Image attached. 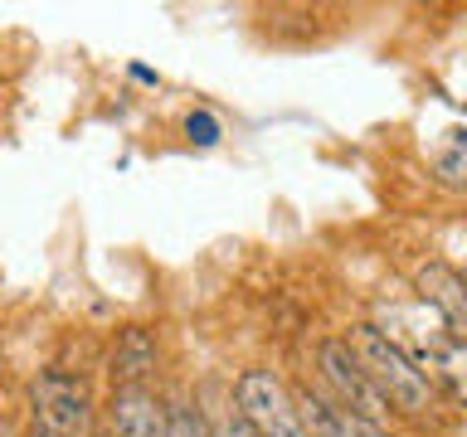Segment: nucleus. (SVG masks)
Masks as SVG:
<instances>
[{
  "label": "nucleus",
  "instance_id": "obj_14",
  "mask_svg": "<svg viewBox=\"0 0 467 437\" xmlns=\"http://www.w3.org/2000/svg\"><path fill=\"white\" fill-rule=\"evenodd\" d=\"M0 437H5V422H0Z\"/></svg>",
  "mask_w": 467,
  "mask_h": 437
},
{
  "label": "nucleus",
  "instance_id": "obj_2",
  "mask_svg": "<svg viewBox=\"0 0 467 437\" xmlns=\"http://www.w3.org/2000/svg\"><path fill=\"white\" fill-rule=\"evenodd\" d=\"M29 413H35V432L44 437H88L93 428V393L78 374L44 370L29 384Z\"/></svg>",
  "mask_w": 467,
  "mask_h": 437
},
{
  "label": "nucleus",
  "instance_id": "obj_9",
  "mask_svg": "<svg viewBox=\"0 0 467 437\" xmlns=\"http://www.w3.org/2000/svg\"><path fill=\"white\" fill-rule=\"evenodd\" d=\"M166 437H214V432H210V418L190 399H171L166 403Z\"/></svg>",
  "mask_w": 467,
  "mask_h": 437
},
{
  "label": "nucleus",
  "instance_id": "obj_16",
  "mask_svg": "<svg viewBox=\"0 0 467 437\" xmlns=\"http://www.w3.org/2000/svg\"><path fill=\"white\" fill-rule=\"evenodd\" d=\"M462 282H467V277H462Z\"/></svg>",
  "mask_w": 467,
  "mask_h": 437
},
{
  "label": "nucleus",
  "instance_id": "obj_7",
  "mask_svg": "<svg viewBox=\"0 0 467 437\" xmlns=\"http://www.w3.org/2000/svg\"><path fill=\"white\" fill-rule=\"evenodd\" d=\"M292 403H297V418H302L306 437H385V428L356 418L350 408H341L336 399H321V393H312V389H297Z\"/></svg>",
  "mask_w": 467,
  "mask_h": 437
},
{
  "label": "nucleus",
  "instance_id": "obj_11",
  "mask_svg": "<svg viewBox=\"0 0 467 437\" xmlns=\"http://www.w3.org/2000/svg\"><path fill=\"white\" fill-rule=\"evenodd\" d=\"M433 170H438V180H443V185H452V189H467V156H462V151L438 156V160H433Z\"/></svg>",
  "mask_w": 467,
  "mask_h": 437
},
{
  "label": "nucleus",
  "instance_id": "obj_10",
  "mask_svg": "<svg viewBox=\"0 0 467 437\" xmlns=\"http://www.w3.org/2000/svg\"><path fill=\"white\" fill-rule=\"evenodd\" d=\"M433 364H438V374H443V384L452 389V399L467 403V340H452Z\"/></svg>",
  "mask_w": 467,
  "mask_h": 437
},
{
  "label": "nucleus",
  "instance_id": "obj_13",
  "mask_svg": "<svg viewBox=\"0 0 467 437\" xmlns=\"http://www.w3.org/2000/svg\"><path fill=\"white\" fill-rule=\"evenodd\" d=\"M210 432H214V437H254V428H248V422L239 418V408H229V413L219 418V422H210Z\"/></svg>",
  "mask_w": 467,
  "mask_h": 437
},
{
  "label": "nucleus",
  "instance_id": "obj_4",
  "mask_svg": "<svg viewBox=\"0 0 467 437\" xmlns=\"http://www.w3.org/2000/svg\"><path fill=\"white\" fill-rule=\"evenodd\" d=\"M317 370H321V379L331 384V399L341 403V408H350L356 418L375 422V428H385V422L394 418L389 403L379 399L375 384L365 379V370L356 364V355H350L346 340H321V345H317Z\"/></svg>",
  "mask_w": 467,
  "mask_h": 437
},
{
  "label": "nucleus",
  "instance_id": "obj_3",
  "mask_svg": "<svg viewBox=\"0 0 467 437\" xmlns=\"http://www.w3.org/2000/svg\"><path fill=\"white\" fill-rule=\"evenodd\" d=\"M234 408L254 428V437H306L292 389L273 370H244L239 384H234Z\"/></svg>",
  "mask_w": 467,
  "mask_h": 437
},
{
  "label": "nucleus",
  "instance_id": "obj_8",
  "mask_svg": "<svg viewBox=\"0 0 467 437\" xmlns=\"http://www.w3.org/2000/svg\"><path fill=\"white\" fill-rule=\"evenodd\" d=\"M156 370V335L146 326H127L112 345V360H108V374H112V389H146V379Z\"/></svg>",
  "mask_w": 467,
  "mask_h": 437
},
{
  "label": "nucleus",
  "instance_id": "obj_5",
  "mask_svg": "<svg viewBox=\"0 0 467 437\" xmlns=\"http://www.w3.org/2000/svg\"><path fill=\"white\" fill-rule=\"evenodd\" d=\"M414 291L448 326L452 340H467V282H462V272H452L448 262H423L414 272Z\"/></svg>",
  "mask_w": 467,
  "mask_h": 437
},
{
  "label": "nucleus",
  "instance_id": "obj_12",
  "mask_svg": "<svg viewBox=\"0 0 467 437\" xmlns=\"http://www.w3.org/2000/svg\"><path fill=\"white\" fill-rule=\"evenodd\" d=\"M185 131H190V141H195V146H214L219 141V122H214L210 112H190L185 117Z\"/></svg>",
  "mask_w": 467,
  "mask_h": 437
},
{
  "label": "nucleus",
  "instance_id": "obj_6",
  "mask_svg": "<svg viewBox=\"0 0 467 437\" xmlns=\"http://www.w3.org/2000/svg\"><path fill=\"white\" fill-rule=\"evenodd\" d=\"M108 437H166V403L151 389H112Z\"/></svg>",
  "mask_w": 467,
  "mask_h": 437
},
{
  "label": "nucleus",
  "instance_id": "obj_1",
  "mask_svg": "<svg viewBox=\"0 0 467 437\" xmlns=\"http://www.w3.org/2000/svg\"><path fill=\"white\" fill-rule=\"evenodd\" d=\"M350 355L365 370V379L375 384V393L389 403V413H404V418H429L433 413V379L423 374V364H414L394 340H385L379 326H350L346 335Z\"/></svg>",
  "mask_w": 467,
  "mask_h": 437
},
{
  "label": "nucleus",
  "instance_id": "obj_15",
  "mask_svg": "<svg viewBox=\"0 0 467 437\" xmlns=\"http://www.w3.org/2000/svg\"><path fill=\"white\" fill-rule=\"evenodd\" d=\"M35 437H44V432H35Z\"/></svg>",
  "mask_w": 467,
  "mask_h": 437
}]
</instances>
